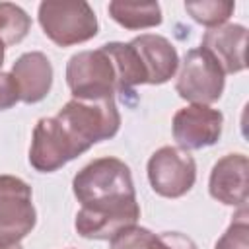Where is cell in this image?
Returning <instances> with one entry per match:
<instances>
[{
    "mask_svg": "<svg viewBox=\"0 0 249 249\" xmlns=\"http://www.w3.org/2000/svg\"><path fill=\"white\" fill-rule=\"evenodd\" d=\"M18 101H19V93L12 74L0 72V111L12 109Z\"/></svg>",
    "mask_w": 249,
    "mask_h": 249,
    "instance_id": "cell-19",
    "label": "cell"
},
{
    "mask_svg": "<svg viewBox=\"0 0 249 249\" xmlns=\"http://www.w3.org/2000/svg\"><path fill=\"white\" fill-rule=\"evenodd\" d=\"M226 74L202 47L185 53L181 70L175 82V91L181 99L193 105H210L218 101L224 93Z\"/></svg>",
    "mask_w": 249,
    "mask_h": 249,
    "instance_id": "cell-5",
    "label": "cell"
},
{
    "mask_svg": "<svg viewBox=\"0 0 249 249\" xmlns=\"http://www.w3.org/2000/svg\"><path fill=\"white\" fill-rule=\"evenodd\" d=\"M31 31V18L12 2H0V41L4 47L21 43Z\"/></svg>",
    "mask_w": 249,
    "mask_h": 249,
    "instance_id": "cell-15",
    "label": "cell"
},
{
    "mask_svg": "<svg viewBox=\"0 0 249 249\" xmlns=\"http://www.w3.org/2000/svg\"><path fill=\"white\" fill-rule=\"evenodd\" d=\"M66 84L74 99H107L119 91L113 58L103 49L80 51L66 62Z\"/></svg>",
    "mask_w": 249,
    "mask_h": 249,
    "instance_id": "cell-4",
    "label": "cell"
},
{
    "mask_svg": "<svg viewBox=\"0 0 249 249\" xmlns=\"http://www.w3.org/2000/svg\"><path fill=\"white\" fill-rule=\"evenodd\" d=\"M247 169L249 161L245 154H228L220 158L210 171V196L226 206H247Z\"/></svg>",
    "mask_w": 249,
    "mask_h": 249,
    "instance_id": "cell-9",
    "label": "cell"
},
{
    "mask_svg": "<svg viewBox=\"0 0 249 249\" xmlns=\"http://www.w3.org/2000/svg\"><path fill=\"white\" fill-rule=\"evenodd\" d=\"M160 249H196L195 241L181 231H163L158 235Z\"/></svg>",
    "mask_w": 249,
    "mask_h": 249,
    "instance_id": "cell-20",
    "label": "cell"
},
{
    "mask_svg": "<svg viewBox=\"0 0 249 249\" xmlns=\"http://www.w3.org/2000/svg\"><path fill=\"white\" fill-rule=\"evenodd\" d=\"M200 47L212 54L224 74H237L247 66V29L239 23H224L208 29L202 35Z\"/></svg>",
    "mask_w": 249,
    "mask_h": 249,
    "instance_id": "cell-11",
    "label": "cell"
},
{
    "mask_svg": "<svg viewBox=\"0 0 249 249\" xmlns=\"http://www.w3.org/2000/svg\"><path fill=\"white\" fill-rule=\"evenodd\" d=\"M224 115L210 105H187L173 115L171 132L185 152L214 146L222 136Z\"/></svg>",
    "mask_w": 249,
    "mask_h": 249,
    "instance_id": "cell-8",
    "label": "cell"
},
{
    "mask_svg": "<svg viewBox=\"0 0 249 249\" xmlns=\"http://www.w3.org/2000/svg\"><path fill=\"white\" fill-rule=\"evenodd\" d=\"M72 191L82 208L74 228L86 239H111L140 218L130 167L119 158H97L72 179Z\"/></svg>",
    "mask_w": 249,
    "mask_h": 249,
    "instance_id": "cell-1",
    "label": "cell"
},
{
    "mask_svg": "<svg viewBox=\"0 0 249 249\" xmlns=\"http://www.w3.org/2000/svg\"><path fill=\"white\" fill-rule=\"evenodd\" d=\"M35 224L31 187L16 175H0V245L19 243Z\"/></svg>",
    "mask_w": 249,
    "mask_h": 249,
    "instance_id": "cell-6",
    "label": "cell"
},
{
    "mask_svg": "<svg viewBox=\"0 0 249 249\" xmlns=\"http://www.w3.org/2000/svg\"><path fill=\"white\" fill-rule=\"evenodd\" d=\"M148 181L156 195L179 198L187 195L196 181L195 158L175 146H161L148 160Z\"/></svg>",
    "mask_w": 249,
    "mask_h": 249,
    "instance_id": "cell-7",
    "label": "cell"
},
{
    "mask_svg": "<svg viewBox=\"0 0 249 249\" xmlns=\"http://www.w3.org/2000/svg\"><path fill=\"white\" fill-rule=\"evenodd\" d=\"M185 10L187 14L200 25L206 27H218L224 25L230 16L235 10L233 2L228 0H202V2H185Z\"/></svg>",
    "mask_w": 249,
    "mask_h": 249,
    "instance_id": "cell-16",
    "label": "cell"
},
{
    "mask_svg": "<svg viewBox=\"0 0 249 249\" xmlns=\"http://www.w3.org/2000/svg\"><path fill=\"white\" fill-rule=\"evenodd\" d=\"M214 249H249V220H247V206L239 208L228 230L216 241Z\"/></svg>",
    "mask_w": 249,
    "mask_h": 249,
    "instance_id": "cell-18",
    "label": "cell"
},
{
    "mask_svg": "<svg viewBox=\"0 0 249 249\" xmlns=\"http://www.w3.org/2000/svg\"><path fill=\"white\" fill-rule=\"evenodd\" d=\"M62 136L80 156L93 144L113 138L121 128V115L115 97L70 99L54 115Z\"/></svg>",
    "mask_w": 249,
    "mask_h": 249,
    "instance_id": "cell-2",
    "label": "cell"
},
{
    "mask_svg": "<svg viewBox=\"0 0 249 249\" xmlns=\"http://www.w3.org/2000/svg\"><path fill=\"white\" fill-rule=\"evenodd\" d=\"M4 56H6V47H4V43L0 41V68H2V64H4Z\"/></svg>",
    "mask_w": 249,
    "mask_h": 249,
    "instance_id": "cell-21",
    "label": "cell"
},
{
    "mask_svg": "<svg viewBox=\"0 0 249 249\" xmlns=\"http://www.w3.org/2000/svg\"><path fill=\"white\" fill-rule=\"evenodd\" d=\"M142 68L146 72V84L160 86L169 82L179 66V54L173 43L156 33H142L130 41Z\"/></svg>",
    "mask_w": 249,
    "mask_h": 249,
    "instance_id": "cell-12",
    "label": "cell"
},
{
    "mask_svg": "<svg viewBox=\"0 0 249 249\" xmlns=\"http://www.w3.org/2000/svg\"><path fill=\"white\" fill-rule=\"evenodd\" d=\"M0 249H23L19 243H14V245H0Z\"/></svg>",
    "mask_w": 249,
    "mask_h": 249,
    "instance_id": "cell-22",
    "label": "cell"
},
{
    "mask_svg": "<svg viewBox=\"0 0 249 249\" xmlns=\"http://www.w3.org/2000/svg\"><path fill=\"white\" fill-rule=\"evenodd\" d=\"M76 156L62 138L54 117H43L37 121L29 146V163L35 171L53 173L72 161Z\"/></svg>",
    "mask_w": 249,
    "mask_h": 249,
    "instance_id": "cell-10",
    "label": "cell"
},
{
    "mask_svg": "<svg viewBox=\"0 0 249 249\" xmlns=\"http://www.w3.org/2000/svg\"><path fill=\"white\" fill-rule=\"evenodd\" d=\"M109 241V249H160L158 235L152 233L148 228H140L136 224L121 230Z\"/></svg>",
    "mask_w": 249,
    "mask_h": 249,
    "instance_id": "cell-17",
    "label": "cell"
},
{
    "mask_svg": "<svg viewBox=\"0 0 249 249\" xmlns=\"http://www.w3.org/2000/svg\"><path fill=\"white\" fill-rule=\"evenodd\" d=\"M109 16L124 29H148L161 23V8L158 2H123L113 0L107 6Z\"/></svg>",
    "mask_w": 249,
    "mask_h": 249,
    "instance_id": "cell-14",
    "label": "cell"
},
{
    "mask_svg": "<svg viewBox=\"0 0 249 249\" xmlns=\"http://www.w3.org/2000/svg\"><path fill=\"white\" fill-rule=\"evenodd\" d=\"M10 74L16 82L19 101L27 105L43 101L53 88V64L39 51L23 53L12 64Z\"/></svg>",
    "mask_w": 249,
    "mask_h": 249,
    "instance_id": "cell-13",
    "label": "cell"
},
{
    "mask_svg": "<svg viewBox=\"0 0 249 249\" xmlns=\"http://www.w3.org/2000/svg\"><path fill=\"white\" fill-rule=\"evenodd\" d=\"M39 25L58 47H72L93 39L99 31L97 16L88 2L47 0L39 4Z\"/></svg>",
    "mask_w": 249,
    "mask_h": 249,
    "instance_id": "cell-3",
    "label": "cell"
}]
</instances>
